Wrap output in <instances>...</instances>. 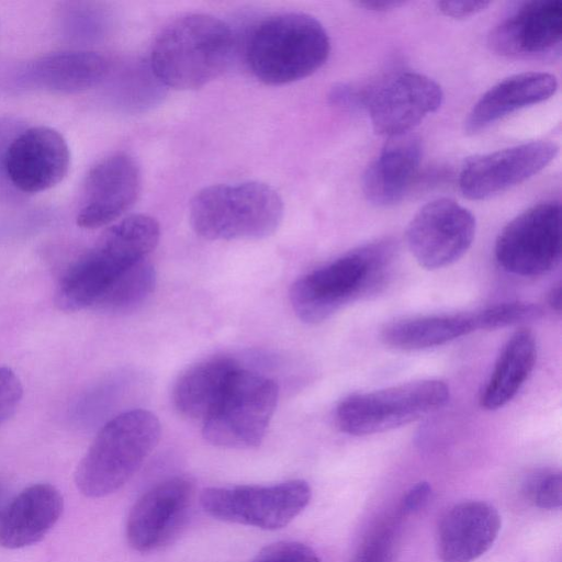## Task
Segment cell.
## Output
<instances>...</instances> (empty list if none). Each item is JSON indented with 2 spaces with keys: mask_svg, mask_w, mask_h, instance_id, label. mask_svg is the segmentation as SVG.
<instances>
[{
  "mask_svg": "<svg viewBox=\"0 0 562 562\" xmlns=\"http://www.w3.org/2000/svg\"><path fill=\"white\" fill-rule=\"evenodd\" d=\"M159 236L158 222L144 214L127 216L110 226L60 279L55 295L57 307L65 312L94 307L117 277L147 258Z\"/></svg>",
  "mask_w": 562,
  "mask_h": 562,
  "instance_id": "6da1fadb",
  "label": "cell"
},
{
  "mask_svg": "<svg viewBox=\"0 0 562 562\" xmlns=\"http://www.w3.org/2000/svg\"><path fill=\"white\" fill-rule=\"evenodd\" d=\"M234 48L229 26L204 13L170 22L156 37L150 68L158 81L176 90L203 87L228 67Z\"/></svg>",
  "mask_w": 562,
  "mask_h": 562,
  "instance_id": "7a4b0ae2",
  "label": "cell"
},
{
  "mask_svg": "<svg viewBox=\"0 0 562 562\" xmlns=\"http://www.w3.org/2000/svg\"><path fill=\"white\" fill-rule=\"evenodd\" d=\"M393 245L381 240L353 249L302 276L290 302L304 323L317 324L346 305L379 291L390 276Z\"/></svg>",
  "mask_w": 562,
  "mask_h": 562,
  "instance_id": "3957f363",
  "label": "cell"
},
{
  "mask_svg": "<svg viewBox=\"0 0 562 562\" xmlns=\"http://www.w3.org/2000/svg\"><path fill=\"white\" fill-rule=\"evenodd\" d=\"M329 52V37L319 21L288 12L255 25L246 44V61L257 79L278 86L312 75L326 63Z\"/></svg>",
  "mask_w": 562,
  "mask_h": 562,
  "instance_id": "277c9868",
  "label": "cell"
},
{
  "mask_svg": "<svg viewBox=\"0 0 562 562\" xmlns=\"http://www.w3.org/2000/svg\"><path fill=\"white\" fill-rule=\"evenodd\" d=\"M160 438V423L150 412L132 409L109 420L80 460L75 482L87 497L108 496L139 470Z\"/></svg>",
  "mask_w": 562,
  "mask_h": 562,
  "instance_id": "5b68a950",
  "label": "cell"
},
{
  "mask_svg": "<svg viewBox=\"0 0 562 562\" xmlns=\"http://www.w3.org/2000/svg\"><path fill=\"white\" fill-rule=\"evenodd\" d=\"M283 201L259 181L214 184L192 198L193 231L210 240L260 239L272 235L283 218Z\"/></svg>",
  "mask_w": 562,
  "mask_h": 562,
  "instance_id": "8992f818",
  "label": "cell"
},
{
  "mask_svg": "<svg viewBox=\"0 0 562 562\" xmlns=\"http://www.w3.org/2000/svg\"><path fill=\"white\" fill-rule=\"evenodd\" d=\"M277 402L278 386L273 380L239 367L203 420V437L223 448L257 447L266 435Z\"/></svg>",
  "mask_w": 562,
  "mask_h": 562,
  "instance_id": "52a82bcc",
  "label": "cell"
},
{
  "mask_svg": "<svg viewBox=\"0 0 562 562\" xmlns=\"http://www.w3.org/2000/svg\"><path fill=\"white\" fill-rule=\"evenodd\" d=\"M449 396L445 382L430 379L353 393L338 404L336 423L342 432L352 436L383 432L437 412Z\"/></svg>",
  "mask_w": 562,
  "mask_h": 562,
  "instance_id": "ba28073f",
  "label": "cell"
},
{
  "mask_svg": "<svg viewBox=\"0 0 562 562\" xmlns=\"http://www.w3.org/2000/svg\"><path fill=\"white\" fill-rule=\"evenodd\" d=\"M312 491L303 480L273 485H235L204 488L200 503L215 519L277 530L289 525L310 503Z\"/></svg>",
  "mask_w": 562,
  "mask_h": 562,
  "instance_id": "9c48e42d",
  "label": "cell"
},
{
  "mask_svg": "<svg viewBox=\"0 0 562 562\" xmlns=\"http://www.w3.org/2000/svg\"><path fill=\"white\" fill-rule=\"evenodd\" d=\"M560 218L558 201L539 203L517 215L496 238L497 263L520 277H539L552 271L561 259Z\"/></svg>",
  "mask_w": 562,
  "mask_h": 562,
  "instance_id": "30bf717a",
  "label": "cell"
},
{
  "mask_svg": "<svg viewBox=\"0 0 562 562\" xmlns=\"http://www.w3.org/2000/svg\"><path fill=\"white\" fill-rule=\"evenodd\" d=\"M476 223L473 214L458 202L441 198L426 203L406 231L411 254L428 270L458 261L471 247Z\"/></svg>",
  "mask_w": 562,
  "mask_h": 562,
  "instance_id": "8fae6325",
  "label": "cell"
},
{
  "mask_svg": "<svg viewBox=\"0 0 562 562\" xmlns=\"http://www.w3.org/2000/svg\"><path fill=\"white\" fill-rule=\"evenodd\" d=\"M1 164L12 187L23 193H38L65 178L70 153L66 139L56 130L32 126L11 138Z\"/></svg>",
  "mask_w": 562,
  "mask_h": 562,
  "instance_id": "7c38bea8",
  "label": "cell"
},
{
  "mask_svg": "<svg viewBox=\"0 0 562 562\" xmlns=\"http://www.w3.org/2000/svg\"><path fill=\"white\" fill-rule=\"evenodd\" d=\"M140 186L139 167L132 156L115 153L102 158L85 178L77 225L93 229L115 222L134 205Z\"/></svg>",
  "mask_w": 562,
  "mask_h": 562,
  "instance_id": "4fadbf2b",
  "label": "cell"
},
{
  "mask_svg": "<svg viewBox=\"0 0 562 562\" xmlns=\"http://www.w3.org/2000/svg\"><path fill=\"white\" fill-rule=\"evenodd\" d=\"M443 100L440 86L412 71L400 72L371 88L366 110L375 133L394 137L409 133Z\"/></svg>",
  "mask_w": 562,
  "mask_h": 562,
  "instance_id": "5bb4252c",
  "label": "cell"
},
{
  "mask_svg": "<svg viewBox=\"0 0 562 562\" xmlns=\"http://www.w3.org/2000/svg\"><path fill=\"white\" fill-rule=\"evenodd\" d=\"M193 498L192 483L181 476L167 479L145 492L126 520V539L138 552L156 551L180 532Z\"/></svg>",
  "mask_w": 562,
  "mask_h": 562,
  "instance_id": "9a60e30c",
  "label": "cell"
},
{
  "mask_svg": "<svg viewBox=\"0 0 562 562\" xmlns=\"http://www.w3.org/2000/svg\"><path fill=\"white\" fill-rule=\"evenodd\" d=\"M550 140H533L470 159L459 177L464 198L485 200L537 175L558 155Z\"/></svg>",
  "mask_w": 562,
  "mask_h": 562,
  "instance_id": "2e32d148",
  "label": "cell"
},
{
  "mask_svg": "<svg viewBox=\"0 0 562 562\" xmlns=\"http://www.w3.org/2000/svg\"><path fill=\"white\" fill-rule=\"evenodd\" d=\"M562 38V2H524L490 33L491 48L506 57L529 58L554 52Z\"/></svg>",
  "mask_w": 562,
  "mask_h": 562,
  "instance_id": "e0dca14e",
  "label": "cell"
},
{
  "mask_svg": "<svg viewBox=\"0 0 562 562\" xmlns=\"http://www.w3.org/2000/svg\"><path fill=\"white\" fill-rule=\"evenodd\" d=\"M502 526L497 509L481 501L462 502L441 518L436 536L441 562H473L495 542Z\"/></svg>",
  "mask_w": 562,
  "mask_h": 562,
  "instance_id": "ac0fdd59",
  "label": "cell"
},
{
  "mask_svg": "<svg viewBox=\"0 0 562 562\" xmlns=\"http://www.w3.org/2000/svg\"><path fill=\"white\" fill-rule=\"evenodd\" d=\"M63 508V496L55 486L38 483L24 488L0 512V546L20 549L41 541Z\"/></svg>",
  "mask_w": 562,
  "mask_h": 562,
  "instance_id": "d6986e66",
  "label": "cell"
},
{
  "mask_svg": "<svg viewBox=\"0 0 562 562\" xmlns=\"http://www.w3.org/2000/svg\"><path fill=\"white\" fill-rule=\"evenodd\" d=\"M422 160L420 139L406 133L390 137L362 178L366 199L376 206L400 202L408 192Z\"/></svg>",
  "mask_w": 562,
  "mask_h": 562,
  "instance_id": "ffe728a7",
  "label": "cell"
},
{
  "mask_svg": "<svg viewBox=\"0 0 562 562\" xmlns=\"http://www.w3.org/2000/svg\"><path fill=\"white\" fill-rule=\"evenodd\" d=\"M557 89V78L548 72L529 71L507 77L476 101L464 130L468 134H477L517 110L549 99Z\"/></svg>",
  "mask_w": 562,
  "mask_h": 562,
  "instance_id": "44dd1931",
  "label": "cell"
},
{
  "mask_svg": "<svg viewBox=\"0 0 562 562\" xmlns=\"http://www.w3.org/2000/svg\"><path fill=\"white\" fill-rule=\"evenodd\" d=\"M108 70V60L98 53L60 52L30 63L23 69L21 80L38 89L72 93L99 85Z\"/></svg>",
  "mask_w": 562,
  "mask_h": 562,
  "instance_id": "7402d4cb",
  "label": "cell"
},
{
  "mask_svg": "<svg viewBox=\"0 0 562 562\" xmlns=\"http://www.w3.org/2000/svg\"><path fill=\"white\" fill-rule=\"evenodd\" d=\"M536 359L533 334L526 328L517 330L503 347L481 392V406L495 411L512 401L533 370Z\"/></svg>",
  "mask_w": 562,
  "mask_h": 562,
  "instance_id": "603a6c76",
  "label": "cell"
},
{
  "mask_svg": "<svg viewBox=\"0 0 562 562\" xmlns=\"http://www.w3.org/2000/svg\"><path fill=\"white\" fill-rule=\"evenodd\" d=\"M237 368L234 359L220 356L190 367L173 386L172 401L177 411L186 417L204 420Z\"/></svg>",
  "mask_w": 562,
  "mask_h": 562,
  "instance_id": "cb8c5ba5",
  "label": "cell"
},
{
  "mask_svg": "<svg viewBox=\"0 0 562 562\" xmlns=\"http://www.w3.org/2000/svg\"><path fill=\"white\" fill-rule=\"evenodd\" d=\"M472 331H475L472 313L430 315L385 325L381 340L391 348L414 351L445 345Z\"/></svg>",
  "mask_w": 562,
  "mask_h": 562,
  "instance_id": "d4e9b609",
  "label": "cell"
},
{
  "mask_svg": "<svg viewBox=\"0 0 562 562\" xmlns=\"http://www.w3.org/2000/svg\"><path fill=\"white\" fill-rule=\"evenodd\" d=\"M155 284V269L143 259L116 278L94 308L111 314L133 311L151 294Z\"/></svg>",
  "mask_w": 562,
  "mask_h": 562,
  "instance_id": "484cf974",
  "label": "cell"
},
{
  "mask_svg": "<svg viewBox=\"0 0 562 562\" xmlns=\"http://www.w3.org/2000/svg\"><path fill=\"white\" fill-rule=\"evenodd\" d=\"M403 517L397 510L372 527L359 544L352 562H393Z\"/></svg>",
  "mask_w": 562,
  "mask_h": 562,
  "instance_id": "4316f807",
  "label": "cell"
},
{
  "mask_svg": "<svg viewBox=\"0 0 562 562\" xmlns=\"http://www.w3.org/2000/svg\"><path fill=\"white\" fill-rule=\"evenodd\" d=\"M542 308L533 303L505 302L472 313L475 330H495L539 319Z\"/></svg>",
  "mask_w": 562,
  "mask_h": 562,
  "instance_id": "83f0119b",
  "label": "cell"
},
{
  "mask_svg": "<svg viewBox=\"0 0 562 562\" xmlns=\"http://www.w3.org/2000/svg\"><path fill=\"white\" fill-rule=\"evenodd\" d=\"M524 497L541 509H557L562 504V475L551 468L537 469L529 473L521 483Z\"/></svg>",
  "mask_w": 562,
  "mask_h": 562,
  "instance_id": "f1b7e54d",
  "label": "cell"
},
{
  "mask_svg": "<svg viewBox=\"0 0 562 562\" xmlns=\"http://www.w3.org/2000/svg\"><path fill=\"white\" fill-rule=\"evenodd\" d=\"M252 562H321L308 546L296 541H280L263 548Z\"/></svg>",
  "mask_w": 562,
  "mask_h": 562,
  "instance_id": "f546056e",
  "label": "cell"
},
{
  "mask_svg": "<svg viewBox=\"0 0 562 562\" xmlns=\"http://www.w3.org/2000/svg\"><path fill=\"white\" fill-rule=\"evenodd\" d=\"M22 395L23 387L14 371L0 367V425L14 414Z\"/></svg>",
  "mask_w": 562,
  "mask_h": 562,
  "instance_id": "4dcf8cb0",
  "label": "cell"
},
{
  "mask_svg": "<svg viewBox=\"0 0 562 562\" xmlns=\"http://www.w3.org/2000/svg\"><path fill=\"white\" fill-rule=\"evenodd\" d=\"M371 88L356 87L350 83L334 86L328 100L331 105L346 110L366 109Z\"/></svg>",
  "mask_w": 562,
  "mask_h": 562,
  "instance_id": "1f68e13d",
  "label": "cell"
},
{
  "mask_svg": "<svg viewBox=\"0 0 562 562\" xmlns=\"http://www.w3.org/2000/svg\"><path fill=\"white\" fill-rule=\"evenodd\" d=\"M431 486L428 482H418L412 486L403 496L398 512L403 516L415 514L423 509L431 497Z\"/></svg>",
  "mask_w": 562,
  "mask_h": 562,
  "instance_id": "d6a6232c",
  "label": "cell"
},
{
  "mask_svg": "<svg viewBox=\"0 0 562 562\" xmlns=\"http://www.w3.org/2000/svg\"><path fill=\"white\" fill-rule=\"evenodd\" d=\"M490 1H438L439 11L449 18L461 20L484 11Z\"/></svg>",
  "mask_w": 562,
  "mask_h": 562,
  "instance_id": "836d02e7",
  "label": "cell"
},
{
  "mask_svg": "<svg viewBox=\"0 0 562 562\" xmlns=\"http://www.w3.org/2000/svg\"><path fill=\"white\" fill-rule=\"evenodd\" d=\"M405 2L403 1H389V0H373V1H359L358 5L371 11H390L400 8Z\"/></svg>",
  "mask_w": 562,
  "mask_h": 562,
  "instance_id": "e575fe53",
  "label": "cell"
},
{
  "mask_svg": "<svg viewBox=\"0 0 562 562\" xmlns=\"http://www.w3.org/2000/svg\"><path fill=\"white\" fill-rule=\"evenodd\" d=\"M562 291H561V284H557L553 286L548 295V303L551 306V308L558 313L561 312V305H562Z\"/></svg>",
  "mask_w": 562,
  "mask_h": 562,
  "instance_id": "d590c367",
  "label": "cell"
}]
</instances>
